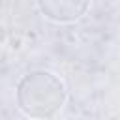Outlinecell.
<instances>
[{
    "instance_id": "cell-1",
    "label": "cell",
    "mask_w": 120,
    "mask_h": 120,
    "mask_svg": "<svg viewBox=\"0 0 120 120\" xmlns=\"http://www.w3.org/2000/svg\"><path fill=\"white\" fill-rule=\"evenodd\" d=\"M39 71H32L22 77V81L17 86V101L19 109L36 120H49L56 112H60L64 101H66V86L62 79L56 75L51 79L45 92H39Z\"/></svg>"
},
{
    "instance_id": "cell-2",
    "label": "cell",
    "mask_w": 120,
    "mask_h": 120,
    "mask_svg": "<svg viewBox=\"0 0 120 120\" xmlns=\"http://www.w3.org/2000/svg\"><path fill=\"white\" fill-rule=\"evenodd\" d=\"M88 2L90 0H38V6L47 19L56 22H69L82 17Z\"/></svg>"
}]
</instances>
